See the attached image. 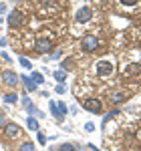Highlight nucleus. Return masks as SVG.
I'll list each match as a JSON object with an SVG mask.
<instances>
[{"mask_svg":"<svg viewBox=\"0 0 141 151\" xmlns=\"http://www.w3.org/2000/svg\"><path fill=\"white\" fill-rule=\"evenodd\" d=\"M26 127L30 131H38V119L36 117H26Z\"/></svg>","mask_w":141,"mask_h":151,"instance_id":"nucleus-12","label":"nucleus"},{"mask_svg":"<svg viewBox=\"0 0 141 151\" xmlns=\"http://www.w3.org/2000/svg\"><path fill=\"white\" fill-rule=\"evenodd\" d=\"M2 83H4L6 87H16V85H18V75H16L14 70H4V73H2Z\"/></svg>","mask_w":141,"mask_h":151,"instance_id":"nucleus-8","label":"nucleus"},{"mask_svg":"<svg viewBox=\"0 0 141 151\" xmlns=\"http://www.w3.org/2000/svg\"><path fill=\"white\" fill-rule=\"evenodd\" d=\"M60 55H63V52H60V48H59V50H53V52H50V60H59Z\"/></svg>","mask_w":141,"mask_h":151,"instance_id":"nucleus-23","label":"nucleus"},{"mask_svg":"<svg viewBox=\"0 0 141 151\" xmlns=\"http://www.w3.org/2000/svg\"><path fill=\"white\" fill-rule=\"evenodd\" d=\"M18 151H36V149H35V145H32L30 141H24L22 145L18 147Z\"/></svg>","mask_w":141,"mask_h":151,"instance_id":"nucleus-17","label":"nucleus"},{"mask_svg":"<svg viewBox=\"0 0 141 151\" xmlns=\"http://www.w3.org/2000/svg\"><path fill=\"white\" fill-rule=\"evenodd\" d=\"M139 139H141V129H139Z\"/></svg>","mask_w":141,"mask_h":151,"instance_id":"nucleus-30","label":"nucleus"},{"mask_svg":"<svg viewBox=\"0 0 141 151\" xmlns=\"http://www.w3.org/2000/svg\"><path fill=\"white\" fill-rule=\"evenodd\" d=\"M6 8H8V6H6L4 2H0V14H4V12H6Z\"/></svg>","mask_w":141,"mask_h":151,"instance_id":"nucleus-28","label":"nucleus"},{"mask_svg":"<svg viewBox=\"0 0 141 151\" xmlns=\"http://www.w3.org/2000/svg\"><path fill=\"white\" fill-rule=\"evenodd\" d=\"M119 2H121L123 6H135V4H137L139 0H119Z\"/></svg>","mask_w":141,"mask_h":151,"instance_id":"nucleus-24","label":"nucleus"},{"mask_svg":"<svg viewBox=\"0 0 141 151\" xmlns=\"http://www.w3.org/2000/svg\"><path fill=\"white\" fill-rule=\"evenodd\" d=\"M18 81H22V85L26 87V91H28V93H35L36 89H38V85H36L30 77H26V75H18Z\"/></svg>","mask_w":141,"mask_h":151,"instance_id":"nucleus-10","label":"nucleus"},{"mask_svg":"<svg viewBox=\"0 0 141 151\" xmlns=\"http://www.w3.org/2000/svg\"><path fill=\"white\" fill-rule=\"evenodd\" d=\"M91 16H93V12H91L89 6H83V8H79V10L75 12V20H77L79 24L89 22V20H91Z\"/></svg>","mask_w":141,"mask_h":151,"instance_id":"nucleus-6","label":"nucleus"},{"mask_svg":"<svg viewBox=\"0 0 141 151\" xmlns=\"http://www.w3.org/2000/svg\"><path fill=\"white\" fill-rule=\"evenodd\" d=\"M36 137H38V143H40V145H45V143H47V135H45L42 131H36Z\"/></svg>","mask_w":141,"mask_h":151,"instance_id":"nucleus-21","label":"nucleus"},{"mask_svg":"<svg viewBox=\"0 0 141 151\" xmlns=\"http://www.w3.org/2000/svg\"><path fill=\"white\" fill-rule=\"evenodd\" d=\"M12 2H18V0H12Z\"/></svg>","mask_w":141,"mask_h":151,"instance_id":"nucleus-31","label":"nucleus"},{"mask_svg":"<svg viewBox=\"0 0 141 151\" xmlns=\"http://www.w3.org/2000/svg\"><path fill=\"white\" fill-rule=\"evenodd\" d=\"M6 42H8L6 38H0V47H6Z\"/></svg>","mask_w":141,"mask_h":151,"instance_id":"nucleus-29","label":"nucleus"},{"mask_svg":"<svg viewBox=\"0 0 141 151\" xmlns=\"http://www.w3.org/2000/svg\"><path fill=\"white\" fill-rule=\"evenodd\" d=\"M121 73H123L125 77H139L141 75V65L137 60H129V63H125V65L121 67Z\"/></svg>","mask_w":141,"mask_h":151,"instance_id":"nucleus-2","label":"nucleus"},{"mask_svg":"<svg viewBox=\"0 0 141 151\" xmlns=\"http://www.w3.org/2000/svg\"><path fill=\"white\" fill-rule=\"evenodd\" d=\"M0 57L4 58V60H6V63H12V58H10V55H8V52H6V50H2V55H0Z\"/></svg>","mask_w":141,"mask_h":151,"instance_id":"nucleus-26","label":"nucleus"},{"mask_svg":"<svg viewBox=\"0 0 141 151\" xmlns=\"http://www.w3.org/2000/svg\"><path fill=\"white\" fill-rule=\"evenodd\" d=\"M117 113H119V109H113V111H109L107 115H103V123L107 125V121H109V119H113V117L117 115Z\"/></svg>","mask_w":141,"mask_h":151,"instance_id":"nucleus-20","label":"nucleus"},{"mask_svg":"<svg viewBox=\"0 0 141 151\" xmlns=\"http://www.w3.org/2000/svg\"><path fill=\"white\" fill-rule=\"evenodd\" d=\"M81 47H83L85 52H95L99 48V38L97 36H85L81 40Z\"/></svg>","mask_w":141,"mask_h":151,"instance_id":"nucleus-4","label":"nucleus"},{"mask_svg":"<svg viewBox=\"0 0 141 151\" xmlns=\"http://www.w3.org/2000/svg\"><path fill=\"white\" fill-rule=\"evenodd\" d=\"M85 131H89V133L95 131V123H91V121H89V123H85Z\"/></svg>","mask_w":141,"mask_h":151,"instance_id":"nucleus-25","label":"nucleus"},{"mask_svg":"<svg viewBox=\"0 0 141 151\" xmlns=\"http://www.w3.org/2000/svg\"><path fill=\"white\" fill-rule=\"evenodd\" d=\"M83 107H85V111H89V113H101V111H103V103H101L99 99H95V97L85 99Z\"/></svg>","mask_w":141,"mask_h":151,"instance_id":"nucleus-3","label":"nucleus"},{"mask_svg":"<svg viewBox=\"0 0 141 151\" xmlns=\"http://www.w3.org/2000/svg\"><path fill=\"white\" fill-rule=\"evenodd\" d=\"M22 22H24L22 12H20V10H12L10 16H8V26H10V28H20Z\"/></svg>","mask_w":141,"mask_h":151,"instance_id":"nucleus-5","label":"nucleus"},{"mask_svg":"<svg viewBox=\"0 0 141 151\" xmlns=\"http://www.w3.org/2000/svg\"><path fill=\"white\" fill-rule=\"evenodd\" d=\"M95 70H97V77H99V79H109V77L113 75V70H115L113 60H109V58H101V60H97Z\"/></svg>","mask_w":141,"mask_h":151,"instance_id":"nucleus-1","label":"nucleus"},{"mask_svg":"<svg viewBox=\"0 0 141 151\" xmlns=\"http://www.w3.org/2000/svg\"><path fill=\"white\" fill-rule=\"evenodd\" d=\"M53 50H55V45H53L48 38H40V40H36V52L47 55V52H53Z\"/></svg>","mask_w":141,"mask_h":151,"instance_id":"nucleus-7","label":"nucleus"},{"mask_svg":"<svg viewBox=\"0 0 141 151\" xmlns=\"http://www.w3.org/2000/svg\"><path fill=\"white\" fill-rule=\"evenodd\" d=\"M4 135H6L8 139L18 137V135H20V127H18L16 123H6V125H4Z\"/></svg>","mask_w":141,"mask_h":151,"instance_id":"nucleus-9","label":"nucleus"},{"mask_svg":"<svg viewBox=\"0 0 141 151\" xmlns=\"http://www.w3.org/2000/svg\"><path fill=\"white\" fill-rule=\"evenodd\" d=\"M57 111H59V121H63L65 119V113H67V105L63 103V101H59L57 103Z\"/></svg>","mask_w":141,"mask_h":151,"instance_id":"nucleus-14","label":"nucleus"},{"mask_svg":"<svg viewBox=\"0 0 141 151\" xmlns=\"http://www.w3.org/2000/svg\"><path fill=\"white\" fill-rule=\"evenodd\" d=\"M6 125V117H4V113H0V127H4Z\"/></svg>","mask_w":141,"mask_h":151,"instance_id":"nucleus-27","label":"nucleus"},{"mask_svg":"<svg viewBox=\"0 0 141 151\" xmlns=\"http://www.w3.org/2000/svg\"><path fill=\"white\" fill-rule=\"evenodd\" d=\"M55 93H59V95L65 93V83H57V87H55Z\"/></svg>","mask_w":141,"mask_h":151,"instance_id":"nucleus-22","label":"nucleus"},{"mask_svg":"<svg viewBox=\"0 0 141 151\" xmlns=\"http://www.w3.org/2000/svg\"><path fill=\"white\" fill-rule=\"evenodd\" d=\"M16 101H18L16 93H6L4 95V103H16Z\"/></svg>","mask_w":141,"mask_h":151,"instance_id":"nucleus-18","label":"nucleus"},{"mask_svg":"<svg viewBox=\"0 0 141 151\" xmlns=\"http://www.w3.org/2000/svg\"><path fill=\"white\" fill-rule=\"evenodd\" d=\"M18 63H20V65H22V69H26V70H30V69H32L30 60H28L26 57H20V58H18Z\"/></svg>","mask_w":141,"mask_h":151,"instance_id":"nucleus-19","label":"nucleus"},{"mask_svg":"<svg viewBox=\"0 0 141 151\" xmlns=\"http://www.w3.org/2000/svg\"><path fill=\"white\" fill-rule=\"evenodd\" d=\"M57 151H77V145H73V143H69V141H65V143H60L59 149Z\"/></svg>","mask_w":141,"mask_h":151,"instance_id":"nucleus-15","label":"nucleus"},{"mask_svg":"<svg viewBox=\"0 0 141 151\" xmlns=\"http://www.w3.org/2000/svg\"><path fill=\"white\" fill-rule=\"evenodd\" d=\"M53 77H55V81H57V83H65V81H67V73H65L63 69H57L55 73H53Z\"/></svg>","mask_w":141,"mask_h":151,"instance_id":"nucleus-13","label":"nucleus"},{"mask_svg":"<svg viewBox=\"0 0 141 151\" xmlns=\"http://www.w3.org/2000/svg\"><path fill=\"white\" fill-rule=\"evenodd\" d=\"M107 99H109V101H111V103H123V101H125V99H127V93H125V91H111V93L107 95Z\"/></svg>","mask_w":141,"mask_h":151,"instance_id":"nucleus-11","label":"nucleus"},{"mask_svg":"<svg viewBox=\"0 0 141 151\" xmlns=\"http://www.w3.org/2000/svg\"><path fill=\"white\" fill-rule=\"evenodd\" d=\"M30 79H32V81H35L36 85H42V83H45V77H42V75H40L38 70H35V73L30 75Z\"/></svg>","mask_w":141,"mask_h":151,"instance_id":"nucleus-16","label":"nucleus"}]
</instances>
